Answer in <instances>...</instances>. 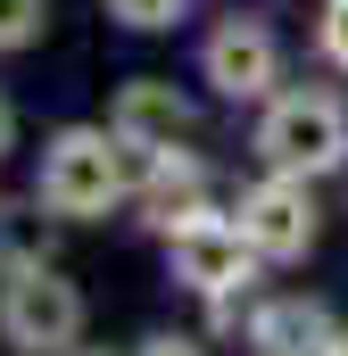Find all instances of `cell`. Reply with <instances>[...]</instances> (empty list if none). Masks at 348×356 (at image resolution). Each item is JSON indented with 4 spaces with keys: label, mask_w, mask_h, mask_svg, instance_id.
<instances>
[{
    "label": "cell",
    "mask_w": 348,
    "mask_h": 356,
    "mask_svg": "<svg viewBox=\"0 0 348 356\" xmlns=\"http://www.w3.org/2000/svg\"><path fill=\"white\" fill-rule=\"evenodd\" d=\"M0 266L25 273V266H50V224L33 207H0Z\"/></svg>",
    "instance_id": "obj_10"
},
{
    "label": "cell",
    "mask_w": 348,
    "mask_h": 356,
    "mask_svg": "<svg viewBox=\"0 0 348 356\" xmlns=\"http://www.w3.org/2000/svg\"><path fill=\"white\" fill-rule=\"evenodd\" d=\"M108 133L133 149V158H158V149H182V133H191V99L158 75H133V83L108 99Z\"/></svg>",
    "instance_id": "obj_7"
},
{
    "label": "cell",
    "mask_w": 348,
    "mask_h": 356,
    "mask_svg": "<svg viewBox=\"0 0 348 356\" xmlns=\"http://www.w3.org/2000/svg\"><path fill=\"white\" fill-rule=\"evenodd\" d=\"M0 332H8L17 348H33V356L75 348V332H84V290H75L58 266L8 273V290H0Z\"/></svg>",
    "instance_id": "obj_3"
},
{
    "label": "cell",
    "mask_w": 348,
    "mask_h": 356,
    "mask_svg": "<svg viewBox=\"0 0 348 356\" xmlns=\"http://www.w3.org/2000/svg\"><path fill=\"white\" fill-rule=\"evenodd\" d=\"M42 25H50V0H0V50L42 42Z\"/></svg>",
    "instance_id": "obj_12"
},
{
    "label": "cell",
    "mask_w": 348,
    "mask_h": 356,
    "mask_svg": "<svg viewBox=\"0 0 348 356\" xmlns=\"http://www.w3.org/2000/svg\"><path fill=\"white\" fill-rule=\"evenodd\" d=\"M133 199H141V216L158 224V232H182V224H199L207 207V175H199V158H182V149H158V158H141V175H133Z\"/></svg>",
    "instance_id": "obj_8"
},
{
    "label": "cell",
    "mask_w": 348,
    "mask_h": 356,
    "mask_svg": "<svg viewBox=\"0 0 348 356\" xmlns=\"http://www.w3.org/2000/svg\"><path fill=\"white\" fill-rule=\"evenodd\" d=\"M199 75L224 91V99H274V83H282V42L265 33L258 17H224L207 33V50H199Z\"/></svg>",
    "instance_id": "obj_6"
},
{
    "label": "cell",
    "mask_w": 348,
    "mask_h": 356,
    "mask_svg": "<svg viewBox=\"0 0 348 356\" xmlns=\"http://www.w3.org/2000/svg\"><path fill=\"white\" fill-rule=\"evenodd\" d=\"M258 158L274 166V175H299V182L332 175V166L348 158L340 99H332V91H274L265 116H258Z\"/></svg>",
    "instance_id": "obj_2"
},
{
    "label": "cell",
    "mask_w": 348,
    "mask_h": 356,
    "mask_svg": "<svg viewBox=\"0 0 348 356\" xmlns=\"http://www.w3.org/2000/svg\"><path fill=\"white\" fill-rule=\"evenodd\" d=\"M332 356H348V340H340V348H332Z\"/></svg>",
    "instance_id": "obj_16"
},
{
    "label": "cell",
    "mask_w": 348,
    "mask_h": 356,
    "mask_svg": "<svg viewBox=\"0 0 348 356\" xmlns=\"http://www.w3.org/2000/svg\"><path fill=\"white\" fill-rule=\"evenodd\" d=\"M141 175V158L108 133V124H67V133H50V149H42V207L50 216H67V224H91V216H108L125 191Z\"/></svg>",
    "instance_id": "obj_1"
},
{
    "label": "cell",
    "mask_w": 348,
    "mask_h": 356,
    "mask_svg": "<svg viewBox=\"0 0 348 356\" xmlns=\"http://www.w3.org/2000/svg\"><path fill=\"white\" fill-rule=\"evenodd\" d=\"M100 8H108L125 33H166V25H182L191 0H100Z\"/></svg>",
    "instance_id": "obj_11"
},
{
    "label": "cell",
    "mask_w": 348,
    "mask_h": 356,
    "mask_svg": "<svg viewBox=\"0 0 348 356\" xmlns=\"http://www.w3.org/2000/svg\"><path fill=\"white\" fill-rule=\"evenodd\" d=\"M166 266H174V282H182V290H199V298H232V290L258 273V249H249V232H241V224L199 216V224L166 232Z\"/></svg>",
    "instance_id": "obj_4"
},
{
    "label": "cell",
    "mask_w": 348,
    "mask_h": 356,
    "mask_svg": "<svg viewBox=\"0 0 348 356\" xmlns=\"http://www.w3.org/2000/svg\"><path fill=\"white\" fill-rule=\"evenodd\" d=\"M258 348L265 356H332V315L315 307V298H282V307H265L258 315Z\"/></svg>",
    "instance_id": "obj_9"
},
{
    "label": "cell",
    "mask_w": 348,
    "mask_h": 356,
    "mask_svg": "<svg viewBox=\"0 0 348 356\" xmlns=\"http://www.w3.org/2000/svg\"><path fill=\"white\" fill-rule=\"evenodd\" d=\"M141 356H207V348H199V340H174V332H158V340H150Z\"/></svg>",
    "instance_id": "obj_14"
},
{
    "label": "cell",
    "mask_w": 348,
    "mask_h": 356,
    "mask_svg": "<svg viewBox=\"0 0 348 356\" xmlns=\"http://www.w3.org/2000/svg\"><path fill=\"white\" fill-rule=\"evenodd\" d=\"M241 232H249V249L274 257V266H290V257H307L315 249V199H307V182L299 175H265L241 191Z\"/></svg>",
    "instance_id": "obj_5"
},
{
    "label": "cell",
    "mask_w": 348,
    "mask_h": 356,
    "mask_svg": "<svg viewBox=\"0 0 348 356\" xmlns=\"http://www.w3.org/2000/svg\"><path fill=\"white\" fill-rule=\"evenodd\" d=\"M324 58L348 67V0H324Z\"/></svg>",
    "instance_id": "obj_13"
},
{
    "label": "cell",
    "mask_w": 348,
    "mask_h": 356,
    "mask_svg": "<svg viewBox=\"0 0 348 356\" xmlns=\"http://www.w3.org/2000/svg\"><path fill=\"white\" fill-rule=\"evenodd\" d=\"M8 141H17V108L0 99V149H8Z\"/></svg>",
    "instance_id": "obj_15"
}]
</instances>
